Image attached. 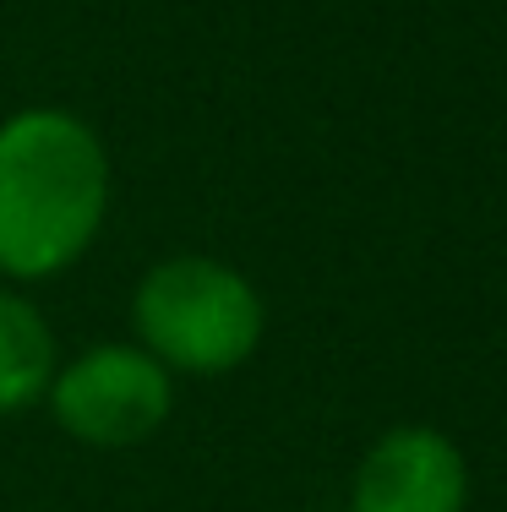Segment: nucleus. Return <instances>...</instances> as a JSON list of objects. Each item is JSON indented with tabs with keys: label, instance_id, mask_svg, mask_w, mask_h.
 <instances>
[{
	"label": "nucleus",
	"instance_id": "1",
	"mask_svg": "<svg viewBox=\"0 0 507 512\" xmlns=\"http://www.w3.org/2000/svg\"><path fill=\"white\" fill-rule=\"evenodd\" d=\"M110 207V153L71 109L0 120V273H66L99 240Z\"/></svg>",
	"mask_w": 507,
	"mask_h": 512
},
{
	"label": "nucleus",
	"instance_id": "2",
	"mask_svg": "<svg viewBox=\"0 0 507 512\" xmlns=\"http://www.w3.org/2000/svg\"><path fill=\"white\" fill-rule=\"evenodd\" d=\"M131 327L164 371L224 376L257 355L268 306L257 284L219 256H164L131 295Z\"/></svg>",
	"mask_w": 507,
	"mask_h": 512
},
{
	"label": "nucleus",
	"instance_id": "3",
	"mask_svg": "<svg viewBox=\"0 0 507 512\" xmlns=\"http://www.w3.org/2000/svg\"><path fill=\"white\" fill-rule=\"evenodd\" d=\"M44 398L71 442L115 453L164 431L175 409V382L142 344H93L77 360L55 365Z\"/></svg>",
	"mask_w": 507,
	"mask_h": 512
},
{
	"label": "nucleus",
	"instance_id": "4",
	"mask_svg": "<svg viewBox=\"0 0 507 512\" xmlns=\"http://www.w3.org/2000/svg\"><path fill=\"white\" fill-rule=\"evenodd\" d=\"M469 463L431 425H393L366 447L349 512H464Z\"/></svg>",
	"mask_w": 507,
	"mask_h": 512
},
{
	"label": "nucleus",
	"instance_id": "5",
	"mask_svg": "<svg viewBox=\"0 0 507 512\" xmlns=\"http://www.w3.org/2000/svg\"><path fill=\"white\" fill-rule=\"evenodd\" d=\"M55 376V333L22 295L0 289V414L44 398Z\"/></svg>",
	"mask_w": 507,
	"mask_h": 512
}]
</instances>
